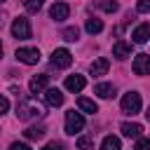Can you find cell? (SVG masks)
I'll return each instance as SVG.
<instances>
[{
    "label": "cell",
    "instance_id": "cell-1",
    "mask_svg": "<svg viewBox=\"0 0 150 150\" xmlns=\"http://www.w3.org/2000/svg\"><path fill=\"white\" fill-rule=\"evenodd\" d=\"M42 115H45L42 108H40L30 96L19 98V103H16V117H19V120L28 122V120H38V117H42Z\"/></svg>",
    "mask_w": 150,
    "mask_h": 150
},
{
    "label": "cell",
    "instance_id": "cell-2",
    "mask_svg": "<svg viewBox=\"0 0 150 150\" xmlns=\"http://www.w3.org/2000/svg\"><path fill=\"white\" fill-rule=\"evenodd\" d=\"M82 129H84V117H82V112L68 110V112H66V134L75 136V134L82 131Z\"/></svg>",
    "mask_w": 150,
    "mask_h": 150
},
{
    "label": "cell",
    "instance_id": "cell-3",
    "mask_svg": "<svg viewBox=\"0 0 150 150\" xmlns=\"http://www.w3.org/2000/svg\"><path fill=\"white\" fill-rule=\"evenodd\" d=\"M122 110L129 115H136L141 110V94L138 91H127L122 96Z\"/></svg>",
    "mask_w": 150,
    "mask_h": 150
},
{
    "label": "cell",
    "instance_id": "cell-4",
    "mask_svg": "<svg viewBox=\"0 0 150 150\" xmlns=\"http://www.w3.org/2000/svg\"><path fill=\"white\" fill-rule=\"evenodd\" d=\"M12 35L19 38V40H28L30 38V23L26 16H16L14 23H12Z\"/></svg>",
    "mask_w": 150,
    "mask_h": 150
},
{
    "label": "cell",
    "instance_id": "cell-5",
    "mask_svg": "<svg viewBox=\"0 0 150 150\" xmlns=\"http://www.w3.org/2000/svg\"><path fill=\"white\" fill-rule=\"evenodd\" d=\"M16 59L21 63H26V66H35L40 61V52L35 47H19L16 49Z\"/></svg>",
    "mask_w": 150,
    "mask_h": 150
},
{
    "label": "cell",
    "instance_id": "cell-6",
    "mask_svg": "<svg viewBox=\"0 0 150 150\" xmlns=\"http://www.w3.org/2000/svg\"><path fill=\"white\" fill-rule=\"evenodd\" d=\"M73 63V56H70V52L68 49H54L52 52V66H56V68H68Z\"/></svg>",
    "mask_w": 150,
    "mask_h": 150
},
{
    "label": "cell",
    "instance_id": "cell-7",
    "mask_svg": "<svg viewBox=\"0 0 150 150\" xmlns=\"http://www.w3.org/2000/svg\"><path fill=\"white\" fill-rule=\"evenodd\" d=\"M131 68H134L136 75H150V56L148 54H136Z\"/></svg>",
    "mask_w": 150,
    "mask_h": 150
},
{
    "label": "cell",
    "instance_id": "cell-8",
    "mask_svg": "<svg viewBox=\"0 0 150 150\" xmlns=\"http://www.w3.org/2000/svg\"><path fill=\"white\" fill-rule=\"evenodd\" d=\"M68 14H70V7L66 2H54L52 9H49V16L54 21H63V19H68Z\"/></svg>",
    "mask_w": 150,
    "mask_h": 150
},
{
    "label": "cell",
    "instance_id": "cell-9",
    "mask_svg": "<svg viewBox=\"0 0 150 150\" xmlns=\"http://www.w3.org/2000/svg\"><path fill=\"white\" fill-rule=\"evenodd\" d=\"M47 84H49V75H35V77H30V82H28V89H30V94H40L42 89H47Z\"/></svg>",
    "mask_w": 150,
    "mask_h": 150
},
{
    "label": "cell",
    "instance_id": "cell-10",
    "mask_svg": "<svg viewBox=\"0 0 150 150\" xmlns=\"http://www.w3.org/2000/svg\"><path fill=\"white\" fill-rule=\"evenodd\" d=\"M148 38H150V23H141V26H136V30L131 33V40H134L136 45H145Z\"/></svg>",
    "mask_w": 150,
    "mask_h": 150
},
{
    "label": "cell",
    "instance_id": "cell-11",
    "mask_svg": "<svg viewBox=\"0 0 150 150\" xmlns=\"http://www.w3.org/2000/svg\"><path fill=\"white\" fill-rule=\"evenodd\" d=\"M84 84H87V80H84V75H68L66 77V89L68 91H82L84 89Z\"/></svg>",
    "mask_w": 150,
    "mask_h": 150
},
{
    "label": "cell",
    "instance_id": "cell-12",
    "mask_svg": "<svg viewBox=\"0 0 150 150\" xmlns=\"http://www.w3.org/2000/svg\"><path fill=\"white\" fill-rule=\"evenodd\" d=\"M108 68H110V61H108L105 56L96 59V61L89 66V70H91V75H94V77H101V75H105V73H108Z\"/></svg>",
    "mask_w": 150,
    "mask_h": 150
},
{
    "label": "cell",
    "instance_id": "cell-13",
    "mask_svg": "<svg viewBox=\"0 0 150 150\" xmlns=\"http://www.w3.org/2000/svg\"><path fill=\"white\" fill-rule=\"evenodd\" d=\"M45 101H47V105H52V108L61 105V103H63V94H61V89H56V87H49V89L45 91Z\"/></svg>",
    "mask_w": 150,
    "mask_h": 150
},
{
    "label": "cell",
    "instance_id": "cell-14",
    "mask_svg": "<svg viewBox=\"0 0 150 150\" xmlns=\"http://www.w3.org/2000/svg\"><path fill=\"white\" fill-rule=\"evenodd\" d=\"M122 134L127 136V138H138L141 136V131H143V127L141 124H136V122H122Z\"/></svg>",
    "mask_w": 150,
    "mask_h": 150
},
{
    "label": "cell",
    "instance_id": "cell-15",
    "mask_svg": "<svg viewBox=\"0 0 150 150\" xmlns=\"http://www.w3.org/2000/svg\"><path fill=\"white\" fill-rule=\"evenodd\" d=\"M129 54H131V47H129L124 40H117V42L112 45V56H115V59L122 61V59H127Z\"/></svg>",
    "mask_w": 150,
    "mask_h": 150
},
{
    "label": "cell",
    "instance_id": "cell-16",
    "mask_svg": "<svg viewBox=\"0 0 150 150\" xmlns=\"http://www.w3.org/2000/svg\"><path fill=\"white\" fill-rule=\"evenodd\" d=\"M94 94H98L101 98H110V96L115 94V87H112V84H108V82H101V84H96V87H94Z\"/></svg>",
    "mask_w": 150,
    "mask_h": 150
},
{
    "label": "cell",
    "instance_id": "cell-17",
    "mask_svg": "<svg viewBox=\"0 0 150 150\" xmlns=\"http://www.w3.org/2000/svg\"><path fill=\"white\" fill-rule=\"evenodd\" d=\"M45 134H47V129H45L42 124H40V127H28V129L23 131V136H26V138H30V141H38V138H42Z\"/></svg>",
    "mask_w": 150,
    "mask_h": 150
},
{
    "label": "cell",
    "instance_id": "cell-18",
    "mask_svg": "<svg viewBox=\"0 0 150 150\" xmlns=\"http://www.w3.org/2000/svg\"><path fill=\"white\" fill-rule=\"evenodd\" d=\"M77 105H80V110H84V112H91V115L98 112V105H96L91 98H84V96H82V98H77Z\"/></svg>",
    "mask_w": 150,
    "mask_h": 150
},
{
    "label": "cell",
    "instance_id": "cell-19",
    "mask_svg": "<svg viewBox=\"0 0 150 150\" xmlns=\"http://www.w3.org/2000/svg\"><path fill=\"white\" fill-rule=\"evenodd\" d=\"M84 28H87V33L96 35V33H101V30H103V21H101V19H87Z\"/></svg>",
    "mask_w": 150,
    "mask_h": 150
},
{
    "label": "cell",
    "instance_id": "cell-20",
    "mask_svg": "<svg viewBox=\"0 0 150 150\" xmlns=\"http://www.w3.org/2000/svg\"><path fill=\"white\" fill-rule=\"evenodd\" d=\"M101 150H120V138L117 136H105L101 143Z\"/></svg>",
    "mask_w": 150,
    "mask_h": 150
},
{
    "label": "cell",
    "instance_id": "cell-21",
    "mask_svg": "<svg viewBox=\"0 0 150 150\" xmlns=\"http://www.w3.org/2000/svg\"><path fill=\"white\" fill-rule=\"evenodd\" d=\"M42 5H45V0H23V7H26V12H30V14H38Z\"/></svg>",
    "mask_w": 150,
    "mask_h": 150
},
{
    "label": "cell",
    "instance_id": "cell-22",
    "mask_svg": "<svg viewBox=\"0 0 150 150\" xmlns=\"http://www.w3.org/2000/svg\"><path fill=\"white\" fill-rule=\"evenodd\" d=\"M61 35H63V40H68V42H75V40L80 38V30H77V26H70V28H66Z\"/></svg>",
    "mask_w": 150,
    "mask_h": 150
},
{
    "label": "cell",
    "instance_id": "cell-23",
    "mask_svg": "<svg viewBox=\"0 0 150 150\" xmlns=\"http://www.w3.org/2000/svg\"><path fill=\"white\" fill-rule=\"evenodd\" d=\"M77 148L80 150H94V138L91 136H80L77 138Z\"/></svg>",
    "mask_w": 150,
    "mask_h": 150
},
{
    "label": "cell",
    "instance_id": "cell-24",
    "mask_svg": "<svg viewBox=\"0 0 150 150\" xmlns=\"http://www.w3.org/2000/svg\"><path fill=\"white\" fill-rule=\"evenodd\" d=\"M98 7H101L103 12H115V9H117V2H115V0H101Z\"/></svg>",
    "mask_w": 150,
    "mask_h": 150
},
{
    "label": "cell",
    "instance_id": "cell-25",
    "mask_svg": "<svg viewBox=\"0 0 150 150\" xmlns=\"http://www.w3.org/2000/svg\"><path fill=\"white\" fill-rule=\"evenodd\" d=\"M136 150H150V138L138 136V138H136Z\"/></svg>",
    "mask_w": 150,
    "mask_h": 150
},
{
    "label": "cell",
    "instance_id": "cell-26",
    "mask_svg": "<svg viewBox=\"0 0 150 150\" xmlns=\"http://www.w3.org/2000/svg\"><path fill=\"white\" fill-rule=\"evenodd\" d=\"M136 9H138L141 14H145V12H150V0H138V5H136Z\"/></svg>",
    "mask_w": 150,
    "mask_h": 150
},
{
    "label": "cell",
    "instance_id": "cell-27",
    "mask_svg": "<svg viewBox=\"0 0 150 150\" xmlns=\"http://www.w3.org/2000/svg\"><path fill=\"white\" fill-rule=\"evenodd\" d=\"M42 150H63V145H61L59 141H52V143H47Z\"/></svg>",
    "mask_w": 150,
    "mask_h": 150
},
{
    "label": "cell",
    "instance_id": "cell-28",
    "mask_svg": "<svg viewBox=\"0 0 150 150\" xmlns=\"http://www.w3.org/2000/svg\"><path fill=\"white\" fill-rule=\"evenodd\" d=\"M7 110H9V101H7L5 96H0V115H5Z\"/></svg>",
    "mask_w": 150,
    "mask_h": 150
},
{
    "label": "cell",
    "instance_id": "cell-29",
    "mask_svg": "<svg viewBox=\"0 0 150 150\" xmlns=\"http://www.w3.org/2000/svg\"><path fill=\"white\" fill-rule=\"evenodd\" d=\"M9 150H30V148H28L26 143H12V145H9Z\"/></svg>",
    "mask_w": 150,
    "mask_h": 150
},
{
    "label": "cell",
    "instance_id": "cell-30",
    "mask_svg": "<svg viewBox=\"0 0 150 150\" xmlns=\"http://www.w3.org/2000/svg\"><path fill=\"white\" fill-rule=\"evenodd\" d=\"M145 117H148V122H150V105H148V110H145Z\"/></svg>",
    "mask_w": 150,
    "mask_h": 150
},
{
    "label": "cell",
    "instance_id": "cell-31",
    "mask_svg": "<svg viewBox=\"0 0 150 150\" xmlns=\"http://www.w3.org/2000/svg\"><path fill=\"white\" fill-rule=\"evenodd\" d=\"M0 56H2V45H0Z\"/></svg>",
    "mask_w": 150,
    "mask_h": 150
},
{
    "label": "cell",
    "instance_id": "cell-32",
    "mask_svg": "<svg viewBox=\"0 0 150 150\" xmlns=\"http://www.w3.org/2000/svg\"><path fill=\"white\" fill-rule=\"evenodd\" d=\"M0 26H2V16H0Z\"/></svg>",
    "mask_w": 150,
    "mask_h": 150
},
{
    "label": "cell",
    "instance_id": "cell-33",
    "mask_svg": "<svg viewBox=\"0 0 150 150\" xmlns=\"http://www.w3.org/2000/svg\"><path fill=\"white\" fill-rule=\"evenodd\" d=\"M0 2H5V0H0Z\"/></svg>",
    "mask_w": 150,
    "mask_h": 150
}]
</instances>
